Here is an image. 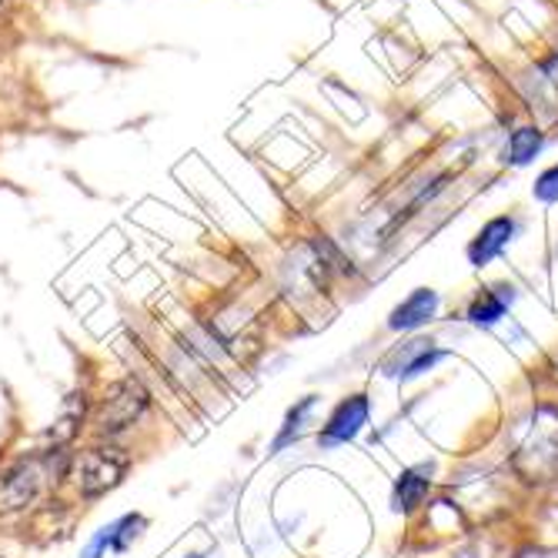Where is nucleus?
<instances>
[{
  "instance_id": "obj_1",
  "label": "nucleus",
  "mask_w": 558,
  "mask_h": 558,
  "mask_svg": "<svg viewBox=\"0 0 558 558\" xmlns=\"http://www.w3.org/2000/svg\"><path fill=\"white\" fill-rule=\"evenodd\" d=\"M512 469L532 482L545 485L558 478V409L555 404H538L522 425L515 448H512Z\"/></svg>"
},
{
  "instance_id": "obj_2",
  "label": "nucleus",
  "mask_w": 558,
  "mask_h": 558,
  "mask_svg": "<svg viewBox=\"0 0 558 558\" xmlns=\"http://www.w3.org/2000/svg\"><path fill=\"white\" fill-rule=\"evenodd\" d=\"M128 469H131V459H128L121 448H114V445H97V448H87V451L77 454L71 478H74V485H77L81 495L97 498V495L118 488L124 482Z\"/></svg>"
},
{
  "instance_id": "obj_3",
  "label": "nucleus",
  "mask_w": 558,
  "mask_h": 558,
  "mask_svg": "<svg viewBox=\"0 0 558 558\" xmlns=\"http://www.w3.org/2000/svg\"><path fill=\"white\" fill-rule=\"evenodd\" d=\"M147 409V395L134 385V381H121L114 385L105 398L97 404V415L94 425L105 432V435H118L128 425H134L141 418V412Z\"/></svg>"
},
{
  "instance_id": "obj_4",
  "label": "nucleus",
  "mask_w": 558,
  "mask_h": 558,
  "mask_svg": "<svg viewBox=\"0 0 558 558\" xmlns=\"http://www.w3.org/2000/svg\"><path fill=\"white\" fill-rule=\"evenodd\" d=\"M144 532H147V519H144V515H137V512H128V515L114 519L111 525L97 529V532L90 535V542L84 545L81 558L124 555V551H131V548L141 542V535H144Z\"/></svg>"
},
{
  "instance_id": "obj_5",
  "label": "nucleus",
  "mask_w": 558,
  "mask_h": 558,
  "mask_svg": "<svg viewBox=\"0 0 558 558\" xmlns=\"http://www.w3.org/2000/svg\"><path fill=\"white\" fill-rule=\"evenodd\" d=\"M368 415H372V404L365 395H351L344 401H338V409L328 415L318 441L322 448H335V445H348L359 438V432L368 425Z\"/></svg>"
},
{
  "instance_id": "obj_6",
  "label": "nucleus",
  "mask_w": 558,
  "mask_h": 558,
  "mask_svg": "<svg viewBox=\"0 0 558 558\" xmlns=\"http://www.w3.org/2000/svg\"><path fill=\"white\" fill-rule=\"evenodd\" d=\"M515 234H519V221L512 215H498L488 225H482V231L469 244V262H472V268L492 265L501 255V251L515 241Z\"/></svg>"
},
{
  "instance_id": "obj_7",
  "label": "nucleus",
  "mask_w": 558,
  "mask_h": 558,
  "mask_svg": "<svg viewBox=\"0 0 558 558\" xmlns=\"http://www.w3.org/2000/svg\"><path fill=\"white\" fill-rule=\"evenodd\" d=\"M435 312H438V291L418 288V291H412V294L404 298V301L398 304V308L391 312L388 328H391V331H415V328L428 325V322L435 318Z\"/></svg>"
},
{
  "instance_id": "obj_8",
  "label": "nucleus",
  "mask_w": 558,
  "mask_h": 558,
  "mask_svg": "<svg viewBox=\"0 0 558 558\" xmlns=\"http://www.w3.org/2000/svg\"><path fill=\"white\" fill-rule=\"evenodd\" d=\"M438 359H445V351L432 348V341H409L401 351H395V359L385 365V372L388 375H398V378H418Z\"/></svg>"
},
{
  "instance_id": "obj_9",
  "label": "nucleus",
  "mask_w": 558,
  "mask_h": 558,
  "mask_svg": "<svg viewBox=\"0 0 558 558\" xmlns=\"http://www.w3.org/2000/svg\"><path fill=\"white\" fill-rule=\"evenodd\" d=\"M545 150V134L535 124H522L509 134V144L501 150V165L509 168H529Z\"/></svg>"
},
{
  "instance_id": "obj_10",
  "label": "nucleus",
  "mask_w": 558,
  "mask_h": 558,
  "mask_svg": "<svg viewBox=\"0 0 558 558\" xmlns=\"http://www.w3.org/2000/svg\"><path fill=\"white\" fill-rule=\"evenodd\" d=\"M515 288L512 284H495V288H482L478 294H475V301L469 304V318H472V325H495V322H501L505 318V312H509V304H512V294Z\"/></svg>"
},
{
  "instance_id": "obj_11",
  "label": "nucleus",
  "mask_w": 558,
  "mask_h": 558,
  "mask_svg": "<svg viewBox=\"0 0 558 558\" xmlns=\"http://www.w3.org/2000/svg\"><path fill=\"white\" fill-rule=\"evenodd\" d=\"M315 409H318V398H315V395H304V398L294 404V409H288L284 425H281V432L275 435V441H271V451H275V454L284 451L288 445H294V441L304 438V432H308V422H312Z\"/></svg>"
},
{
  "instance_id": "obj_12",
  "label": "nucleus",
  "mask_w": 558,
  "mask_h": 558,
  "mask_svg": "<svg viewBox=\"0 0 558 558\" xmlns=\"http://www.w3.org/2000/svg\"><path fill=\"white\" fill-rule=\"evenodd\" d=\"M40 488V469L37 465H21L17 472H11L4 478V485H0V495H4V505L0 509H21V505H27Z\"/></svg>"
},
{
  "instance_id": "obj_13",
  "label": "nucleus",
  "mask_w": 558,
  "mask_h": 558,
  "mask_svg": "<svg viewBox=\"0 0 558 558\" xmlns=\"http://www.w3.org/2000/svg\"><path fill=\"white\" fill-rule=\"evenodd\" d=\"M428 478L422 475V472H404V475H398V482H395V509L398 512H412V509H418L422 505V498L428 495Z\"/></svg>"
},
{
  "instance_id": "obj_14",
  "label": "nucleus",
  "mask_w": 558,
  "mask_h": 558,
  "mask_svg": "<svg viewBox=\"0 0 558 558\" xmlns=\"http://www.w3.org/2000/svg\"><path fill=\"white\" fill-rule=\"evenodd\" d=\"M532 194H535V201H542V205H555L558 201V165H551L548 171H542L535 178Z\"/></svg>"
},
{
  "instance_id": "obj_15",
  "label": "nucleus",
  "mask_w": 558,
  "mask_h": 558,
  "mask_svg": "<svg viewBox=\"0 0 558 558\" xmlns=\"http://www.w3.org/2000/svg\"><path fill=\"white\" fill-rule=\"evenodd\" d=\"M519 558H558V548H535V551H525Z\"/></svg>"
},
{
  "instance_id": "obj_16",
  "label": "nucleus",
  "mask_w": 558,
  "mask_h": 558,
  "mask_svg": "<svg viewBox=\"0 0 558 558\" xmlns=\"http://www.w3.org/2000/svg\"><path fill=\"white\" fill-rule=\"evenodd\" d=\"M184 558H208L205 551H191V555H184Z\"/></svg>"
}]
</instances>
